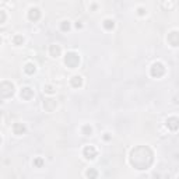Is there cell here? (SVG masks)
I'll list each match as a JSON object with an SVG mask.
<instances>
[{
    "label": "cell",
    "mask_w": 179,
    "mask_h": 179,
    "mask_svg": "<svg viewBox=\"0 0 179 179\" xmlns=\"http://www.w3.org/2000/svg\"><path fill=\"white\" fill-rule=\"evenodd\" d=\"M153 160H154V154L150 147L147 146L136 147L130 153V164L136 169H140V171L150 168V165L153 164Z\"/></svg>",
    "instance_id": "cell-1"
},
{
    "label": "cell",
    "mask_w": 179,
    "mask_h": 179,
    "mask_svg": "<svg viewBox=\"0 0 179 179\" xmlns=\"http://www.w3.org/2000/svg\"><path fill=\"white\" fill-rule=\"evenodd\" d=\"M14 94V85L10 81H2L0 83V97L3 98H8Z\"/></svg>",
    "instance_id": "cell-2"
},
{
    "label": "cell",
    "mask_w": 179,
    "mask_h": 179,
    "mask_svg": "<svg viewBox=\"0 0 179 179\" xmlns=\"http://www.w3.org/2000/svg\"><path fill=\"white\" fill-rule=\"evenodd\" d=\"M65 63H66V66L70 67V69H76L78 66V63H80V56L77 55L76 52H69L65 56Z\"/></svg>",
    "instance_id": "cell-3"
},
{
    "label": "cell",
    "mask_w": 179,
    "mask_h": 179,
    "mask_svg": "<svg viewBox=\"0 0 179 179\" xmlns=\"http://www.w3.org/2000/svg\"><path fill=\"white\" fill-rule=\"evenodd\" d=\"M150 73L153 77H162L165 74V66L162 65V63L157 62V63H154L153 66H151V70H150Z\"/></svg>",
    "instance_id": "cell-4"
},
{
    "label": "cell",
    "mask_w": 179,
    "mask_h": 179,
    "mask_svg": "<svg viewBox=\"0 0 179 179\" xmlns=\"http://www.w3.org/2000/svg\"><path fill=\"white\" fill-rule=\"evenodd\" d=\"M83 154L87 160H92V158L97 157V150H95L94 146H85L84 150H83Z\"/></svg>",
    "instance_id": "cell-5"
},
{
    "label": "cell",
    "mask_w": 179,
    "mask_h": 179,
    "mask_svg": "<svg viewBox=\"0 0 179 179\" xmlns=\"http://www.w3.org/2000/svg\"><path fill=\"white\" fill-rule=\"evenodd\" d=\"M168 42L174 48H176L179 45V34L178 31H172L171 34H168Z\"/></svg>",
    "instance_id": "cell-6"
},
{
    "label": "cell",
    "mask_w": 179,
    "mask_h": 179,
    "mask_svg": "<svg viewBox=\"0 0 179 179\" xmlns=\"http://www.w3.org/2000/svg\"><path fill=\"white\" fill-rule=\"evenodd\" d=\"M28 18L31 20V21H38V20L41 18V11H39V8H37V7L31 8V10L28 11Z\"/></svg>",
    "instance_id": "cell-7"
},
{
    "label": "cell",
    "mask_w": 179,
    "mask_h": 179,
    "mask_svg": "<svg viewBox=\"0 0 179 179\" xmlns=\"http://www.w3.org/2000/svg\"><path fill=\"white\" fill-rule=\"evenodd\" d=\"M13 132H14V134L17 136H21L25 133V126L22 123H14L13 124Z\"/></svg>",
    "instance_id": "cell-8"
},
{
    "label": "cell",
    "mask_w": 179,
    "mask_h": 179,
    "mask_svg": "<svg viewBox=\"0 0 179 179\" xmlns=\"http://www.w3.org/2000/svg\"><path fill=\"white\" fill-rule=\"evenodd\" d=\"M32 97H34V91L29 87H25L21 90V98L22 99H27V101H28V99H31Z\"/></svg>",
    "instance_id": "cell-9"
},
{
    "label": "cell",
    "mask_w": 179,
    "mask_h": 179,
    "mask_svg": "<svg viewBox=\"0 0 179 179\" xmlns=\"http://www.w3.org/2000/svg\"><path fill=\"white\" fill-rule=\"evenodd\" d=\"M178 123H179L178 118H169L168 121H167V126H168L171 130H174V132L178 129Z\"/></svg>",
    "instance_id": "cell-10"
},
{
    "label": "cell",
    "mask_w": 179,
    "mask_h": 179,
    "mask_svg": "<svg viewBox=\"0 0 179 179\" xmlns=\"http://www.w3.org/2000/svg\"><path fill=\"white\" fill-rule=\"evenodd\" d=\"M70 84L73 85L74 88L81 87V85H83V78H81L80 76H74V77H71V78H70Z\"/></svg>",
    "instance_id": "cell-11"
},
{
    "label": "cell",
    "mask_w": 179,
    "mask_h": 179,
    "mask_svg": "<svg viewBox=\"0 0 179 179\" xmlns=\"http://www.w3.org/2000/svg\"><path fill=\"white\" fill-rule=\"evenodd\" d=\"M49 53H51V56H53V58H58V56L60 55V48H59V45H51Z\"/></svg>",
    "instance_id": "cell-12"
},
{
    "label": "cell",
    "mask_w": 179,
    "mask_h": 179,
    "mask_svg": "<svg viewBox=\"0 0 179 179\" xmlns=\"http://www.w3.org/2000/svg\"><path fill=\"white\" fill-rule=\"evenodd\" d=\"M24 71L27 74H34L35 73V65L34 63H27L25 67H24Z\"/></svg>",
    "instance_id": "cell-13"
},
{
    "label": "cell",
    "mask_w": 179,
    "mask_h": 179,
    "mask_svg": "<svg viewBox=\"0 0 179 179\" xmlns=\"http://www.w3.org/2000/svg\"><path fill=\"white\" fill-rule=\"evenodd\" d=\"M97 176H98V172H97L95 168H90L87 171V178L88 179H97Z\"/></svg>",
    "instance_id": "cell-14"
},
{
    "label": "cell",
    "mask_w": 179,
    "mask_h": 179,
    "mask_svg": "<svg viewBox=\"0 0 179 179\" xmlns=\"http://www.w3.org/2000/svg\"><path fill=\"white\" fill-rule=\"evenodd\" d=\"M113 27H115L113 20H105V21H104V28L105 29H112Z\"/></svg>",
    "instance_id": "cell-15"
},
{
    "label": "cell",
    "mask_w": 179,
    "mask_h": 179,
    "mask_svg": "<svg viewBox=\"0 0 179 179\" xmlns=\"http://www.w3.org/2000/svg\"><path fill=\"white\" fill-rule=\"evenodd\" d=\"M13 42H14V45H22L24 38H22V35H15V37L13 38Z\"/></svg>",
    "instance_id": "cell-16"
},
{
    "label": "cell",
    "mask_w": 179,
    "mask_h": 179,
    "mask_svg": "<svg viewBox=\"0 0 179 179\" xmlns=\"http://www.w3.org/2000/svg\"><path fill=\"white\" fill-rule=\"evenodd\" d=\"M91 132H92L91 126H88V124H85L84 128H83V133H84L85 136H90V134H91Z\"/></svg>",
    "instance_id": "cell-17"
},
{
    "label": "cell",
    "mask_w": 179,
    "mask_h": 179,
    "mask_svg": "<svg viewBox=\"0 0 179 179\" xmlns=\"http://www.w3.org/2000/svg\"><path fill=\"white\" fill-rule=\"evenodd\" d=\"M34 165L39 168V167H42V165H44V160H42V158H39V157L35 158V160H34Z\"/></svg>",
    "instance_id": "cell-18"
},
{
    "label": "cell",
    "mask_w": 179,
    "mask_h": 179,
    "mask_svg": "<svg viewBox=\"0 0 179 179\" xmlns=\"http://www.w3.org/2000/svg\"><path fill=\"white\" fill-rule=\"evenodd\" d=\"M60 28H62V31H69L70 22H69V21H63V22H62V25H60Z\"/></svg>",
    "instance_id": "cell-19"
},
{
    "label": "cell",
    "mask_w": 179,
    "mask_h": 179,
    "mask_svg": "<svg viewBox=\"0 0 179 179\" xmlns=\"http://www.w3.org/2000/svg\"><path fill=\"white\" fill-rule=\"evenodd\" d=\"M6 18H7V15H6V13H4L3 10H0V24H3V22L6 21Z\"/></svg>",
    "instance_id": "cell-20"
},
{
    "label": "cell",
    "mask_w": 179,
    "mask_h": 179,
    "mask_svg": "<svg viewBox=\"0 0 179 179\" xmlns=\"http://www.w3.org/2000/svg\"><path fill=\"white\" fill-rule=\"evenodd\" d=\"M45 91H46L48 94H53V88H52L51 85H46V87H45Z\"/></svg>",
    "instance_id": "cell-21"
},
{
    "label": "cell",
    "mask_w": 179,
    "mask_h": 179,
    "mask_svg": "<svg viewBox=\"0 0 179 179\" xmlns=\"http://www.w3.org/2000/svg\"><path fill=\"white\" fill-rule=\"evenodd\" d=\"M144 13H146V11H144V8L140 7V8H139V14H144Z\"/></svg>",
    "instance_id": "cell-22"
},
{
    "label": "cell",
    "mask_w": 179,
    "mask_h": 179,
    "mask_svg": "<svg viewBox=\"0 0 179 179\" xmlns=\"http://www.w3.org/2000/svg\"><path fill=\"white\" fill-rule=\"evenodd\" d=\"M0 144H2V137H0Z\"/></svg>",
    "instance_id": "cell-23"
},
{
    "label": "cell",
    "mask_w": 179,
    "mask_h": 179,
    "mask_svg": "<svg viewBox=\"0 0 179 179\" xmlns=\"http://www.w3.org/2000/svg\"><path fill=\"white\" fill-rule=\"evenodd\" d=\"M0 44H2V38H0Z\"/></svg>",
    "instance_id": "cell-24"
},
{
    "label": "cell",
    "mask_w": 179,
    "mask_h": 179,
    "mask_svg": "<svg viewBox=\"0 0 179 179\" xmlns=\"http://www.w3.org/2000/svg\"><path fill=\"white\" fill-rule=\"evenodd\" d=\"M0 104H2V99H0Z\"/></svg>",
    "instance_id": "cell-25"
}]
</instances>
